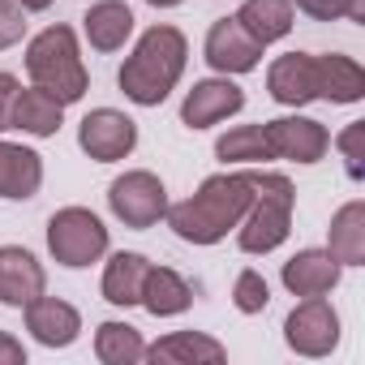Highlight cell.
Listing matches in <instances>:
<instances>
[{"label": "cell", "instance_id": "6da1fadb", "mask_svg": "<svg viewBox=\"0 0 365 365\" xmlns=\"http://www.w3.org/2000/svg\"><path fill=\"white\" fill-rule=\"evenodd\" d=\"M254 202V190H250V176L245 172H215L207 176L198 194L185 198V202H168V228L180 237V241H190V245H215L224 241L241 215L250 211Z\"/></svg>", "mask_w": 365, "mask_h": 365}, {"label": "cell", "instance_id": "7a4b0ae2", "mask_svg": "<svg viewBox=\"0 0 365 365\" xmlns=\"http://www.w3.org/2000/svg\"><path fill=\"white\" fill-rule=\"evenodd\" d=\"M185 61H190L185 35H180L176 26H168V22H155V26L142 31V39L133 43V52H129V61L120 65L116 82H120V91H125L129 103H138V108H159V103L176 91L180 73H185Z\"/></svg>", "mask_w": 365, "mask_h": 365}, {"label": "cell", "instance_id": "3957f363", "mask_svg": "<svg viewBox=\"0 0 365 365\" xmlns=\"http://www.w3.org/2000/svg\"><path fill=\"white\" fill-rule=\"evenodd\" d=\"M245 176H250L254 202H250V211L237 224V245H241V254H275L288 241V232H292L297 190H292V180L284 172L250 168Z\"/></svg>", "mask_w": 365, "mask_h": 365}, {"label": "cell", "instance_id": "277c9868", "mask_svg": "<svg viewBox=\"0 0 365 365\" xmlns=\"http://www.w3.org/2000/svg\"><path fill=\"white\" fill-rule=\"evenodd\" d=\"M26 73H31L35 86L56 95L65 108L78 103L91 91V73L82 65V48H78L73 26H43L26 43Z\"/></svg>", "mask_w": 365, "mask_h": 365}, {"label": "cell", "instance_id": "5b68a950", "mask_svg": "<svg viewBox=\"0 0 365 365\" xmlns=\"http://www.w3.org/2000/svg\"><path fill=\"white\" fill-rule=\"evenodd\" d=\"M48 254L69 271H82V267L99 262L108 254L103 220L95 211H86V207H61L48 220Z\"/></svg>", "mask_w": 365, "mask_h": 365}, {"label": "cell", "instance_id": "8992f818", "mask_svg": "<svg viewBox=\"0 0 365 365\" xmlns=\"http://www.w3.org/2000/svg\"><path fill=\"white\" fill-rule=\"evenodd\" d=\"M108 211H112L125 228H133V232L155 228V224L168 215V190H163V180H159L155 172L133 168V172L116 176L112 185H108Z\"/></svg>", "mask_w": 365, "mask_h": 365}, {"label": "cell", "instance_id": "52a82bcc", "mask_svg": "<svg viewBox=\"0 0 365 365\" xmlns=\"http://www.w3.org/2000/svg\"><path fill=\"white\" fill-rule=\"evenodd\" d=\"M284 339L297 356H331L339 348V314L327 297H301L284 318Z\"/></svg>", "mask_w": 365, "mask_h": 365}, {"label": "cell", "instance_id": "ba28073f", "mask_svg": "<svg viewBox=\"0 0 365 365\" xmlns=\"http://www.w3.org/2000/svg\"><path fill=\"white\" fill-rule=\"evenodd\" d=\"M78 146L95 159V163H116L129 159L138 146V120L116 112V108H95L82 116L78 125Z\"/></svg>", "mask_w": 365, "mask_h": 365}, {"label": "cell", "instance_id": "9c48e42d", "mask_svg": "<svg viewBox=\"0 0 365 365\" xmlns=\"http://www.w3.org/2000/svg\"><path fill=\"white\" fill-rule=\"evenodd\" d=\"M271 159H288V163H318L331 150V133L322 120L314 116H275L262 125Z\"/></svg>", "mask_w": 365, "mask_h": 365}, {"label": "cell", "instance_id": "30bf717a", "mask_svg": "<svg viewBox=\"0 0 365 365\" xmlns=\"http://www.w3.org/2000/svg\"><path fill=\"white\" fill-rule=\"evenodd\" d=\"M245 108V91L232 82V78H202L185 91V99H180V125L185 129H211L228 116H237Z\"/></svg>", "mask_w": 365, "mask_h": 365}, {"label": "cell", "instance_id": "8fae6325", "mask_svg": "<svg viewBox=\"0 0 365 365\" xmlns=\"http://www.w3.org/2000/svg\"><path fill=\"white\" fill-rule=\"evenodd\" d=\"M202 56H207V65H211L215 73L241 78V73H254V69H258L262 43L250 39V31H245L237 18H220V22H211V31H207Z\"/></svg>", "mask_w": 365, "mask_h": 365}, {"label": "cell", "instance_id": "7c38bea8", "mask_svg": "<svg viewBox=\"0 0 365 365\" xmlns=\"http://www.w3.org/2000/svg\"><path fill=\"white\" fill-rule=\"evenodd\" d=\"M43 292H48L43 262L31 250H22V245H0V305L26 309Z\"/></svg>", "mask_w": 365, "mask_h": 365}, {"label": "cell", "instance_id": "4fadbf2b", "mask_svg": "<svg viewBox=\"0 0 365 365\" xmlns=\"http://www.w3.org/2000/svg\"><path fill=\"white\" fill-rule=\"evenodd\" d=\"M267 91L284 108H305L318 99V56L309 52H284L267 69Z\"/></svg>", "mask_w": 365, "mask_h": 365}, {"label": "cell", "instance_id": "5bb4252c", "mask_svg": "<svg viewBox=\"0 0 365 365\" xmlns=\"http://www.w3.org/2000/svg\"><path fill=\"white\" fill-rule=\"evenodd\" d=\"M339 275H344V267L327 250H297L279 271V279L292 297H327L339 284Z\"/></svg>", "mask_w": 365, "mask_h": 365}, {"label": "cell", "instance_id": "9a60e30c", "mask_svg": "<svg viewBox=\"0 0 365 365\" xmlns=\"http://www.w3.org/2000/svg\"><path fill=\"white\" fill-rule=\"evenodd\" d=\"M26 331L43 348H69L82 335V314L61 297H35L26 305Z\"/></svg>", "mask_w": 365, "mask_h": 365}, {"label": "cell", "instance_id": "2e32d148", "mask_svg": "<svg viewBox=\"0 0 365 365\" xmlns=\"http://www.w3.org/2000/svg\"><path fill=\"white\" fill-rule=\"evenodd\" d=\"M39 185H43V155L0 138V198L26 202L39 194Z\"/></svg>", "mask_w": 365, "mask_h": 365}, {"label": "cell", "instance_id": "e0dca14e", "mask_svg": "<svg viewBox=\"0 0 365 365\" xmlns=\"http://www.w3.org/2000/svg\"><path fill=\"white\" fill-rule=\"evenodd\" d=\"M82 35L95 52H120L133 35V9L125 0H95L82 18Z\"/></svg>", "mask_w": 365, "mask_h": 365}, {"label": "cell", "instance_id": "ac0fdd59", "mask_svg": "<svg viewBox=\"0 0 365 365\" xmlns=\"http://www.w3.org/2000/svg\"><path fill=\"white\" fill-rule=\"evenodd\" d=\"M327 254L339 267H365V202L352 198L331 215L327 228Z\"/></svg>", "mask_w": 365, "mask_h": 365}, {"label": "cell", "instance_id": "d6986e66", "mask_svg": "<svg viewBox=\"0 0 365 365\" xmlns=\"http://www.w3.org/2000/svg\"><path fill=\"white\" fill-rule=\"evenodd\" d=\"M138 305L155 318H176V314H185L194 305V288L180 279L172 267H150L146 279H142V297Z\"/></svg>", "mask_w": 365, "mask_h": 365}, {"label": "cell", "instance_id": "ffe728a7", "mask_svg": "<svg viewBox=\"0 0 365 365\" xmlns=\"http://www.w3.org/2000/svg\"><path fill=\"white\" fill-rule=\"evenodd\" d=\"M318 99H327V103H361L365 99V69L344 52L318 56Z\"/></svg>", "mask_w": 365, "mask_h": 365}, {"label": "cell", "instance_id": "44dd1931", "mask_svg": "<svg viewBox=\"0 0 365 365\" xmlns=\"http://www.w3.org/2000/svg\"><path fill=\"white\" fill-rule=\"evenodd\" d=\"M65 125V103L56 95H48L43 86H22L18 103H14V129L31 133V138H56V129Z\"/></svg>", "mask_w": 365, "mask_h": 365}, {"label": "cell", "instance_id": "7402d4cb", "mask_svg": "<svg viewBox=\"0 0 365 365\" xmlns=\"http://www.w3.org/2000/svg\"><path fill=\"white\" fill-rule=\"evenodd\" d=\"M146 271H150V258H146V254H133V250L112 254L108 267H103V284H99V288H103V301H108V305H120V309L138 305Z\"/></svg>", "mask_w": 365, "mask_h": 365}, {"label": "cell", "instance_id": "603a6c76", "mask_svg": "<svg viewBox=\"0 0 365 365\" xmlns=\"http://www.w3.org/2000/svg\"><path fill=\"white\" fill-rule=\"evenodd\" d=\"M232 18L250 31V39H258L267 48V43L288 39V31L297 22V9H292V0H245Z\"/></svg>", "mask_w": 365, "mask_h": 365}, {"label": "cell", "instance_id": "cb8c5ba5", "mask_svg": "<svg viewBox=\"0 0 365 365\" xmlns=\"http://www.w3.org/2000/svg\"><path fill=\"white\" fill-rule=\"evenodd\" d=\"M224 356H228V348H224L220 339L202 335V331H172V335L146 344V356H142V361H180V365L211 361V365H215V361H224Z\"/></svg>", "mask_w": 365, "mask_h": 365}, {"label": "cell", "instance_id": "d4e9b609", "mask_svg": "<svg viewBox=\"0 0 365 365\" xmlns=\"http://www.w3.org/2000/svg\"><path fill=\"white\" fill-rule=\"evenodd\" d=\"M95 356L103 365H138L146 356V339L138 327L112 318V322H99V331H95Z\"/></svg>", "mask_w": 365, "mask_h": 365}, {"label": "cell", "instance_id": "484cf974", "mask_svg": "<svg viewBox=\"0 0 365 365\" xmlns=\"http://www.w3.org/2000/svg\"><path fill=\"white\" fill-rule=\"evenodd\" d=\"M215 159H224V163H245V168L271 163V146H267L262 125H232V129L215 142Z\"/></svg>", "mask_w": 365, "mask_h": 365}, {"label": "cell", "instance_id": "4316f807", "mask_svg": "<svg viewBox=\"0 0 365 365\" xmlns=\"http://www.w3.org/2000/svg\"><path fill=\"white\" fill-rule=\"evenodd\" d=\"M232 305H237L241 314H262V309L271 305V284L262 279V271L245 267V271L237 275V284H232Z\"/></svg>", "mask_w": 365, "mask_h": 365}, {"label": "cell", "instance_id": "83f0119b", "mask_svg": "<svg viewBox=\"0 0 365 365\" xmlns=\"http://www.w3.org/2000/svg\"><path fill=\"white\" fill-rule=\"evenodd\" d=\"M292 9L314 22H339V18L365 22V0H292Z\"/></svg>", "mask_w": 365, "mask_h": 365}, {"label": "cell", "instance_id": "f1b7e54d", "mask_svg": "<svg viewBox=\"0 0 365 365\" xmlns=\"http://www.w3.org/2000/svg\"><path fill=\"white\" fill-rule=\"evenodd\" d=\"M361 142H365V120H352V125L335 138V146H339L344 168H348V176H352V180H361V176H365V150H361Z\"/></svg>", "mask_w": 365, "mask_h": 365}, {"label": "cell", "instance_id": "f546056e", "mask_svg": "<svg viewBox=\"0 0 365 365\" xmlns=\"http://www.w3.org/2000/svg\"><path fill=\"white\" fill-rule=\"evenodd\" d=\"M22 35H26V9L18 0H0V52L22 43Z\"/></svg>", "mask_w": 365, "mask_h": 365}, {"label": "cell", "instance_id": "4dcf8cb0", "mask_svg": "<svg viewBox=\"0 0 365 365\" xmlns=\"http://www.w3.org/2000/svg\"><path fill=\"white\" fill-rule=\"evenodd\" d=\"M18 91H22V82H18L14 73L0 69V133L14 129V103H18Z\"/></svg>", "mask_w": 365, "mask_h": 365}, {"label": "cell", "instance_id": "1f68e13d", "mask_svg": "<svg viewBox=\"0 0 365 365\" xmlns=\"http://www.w3.org/2000/svg\"><path fill=\"white\" fill-rule=\"evenodd\" d=\"M0 365H26V348L9 331H0Z\"/></svg>", "mask_w": 365, "mask_h": 365}, {"label": "cell", "instance_id": "d6a6232c", "mask_svg": "<svg viewBox=\"0 0 365 365\" xmlns=\"http://www.w3.org/2000/svg\"><path fill=\"white\" fill-rule=\"evenodd\" d=\"M18 5H22L26 14H43V9H52V0H18Z\"/></svg>", "mask_w": 365, "mask_h": 365}, {"label": "cell", "instance_id": "836d02e7", "mask_svg": "<svg viewBox=\"0 0 365 365\" xmlns=\"http://www.w3.org/2000/svg\"><path fill=\"white\" fill-rule=\"evenodd\" d=\"M146 5H155V9H176L180 0H146Z\"/></svg>", "mask_w": 365, "mask_h": 365}]
</instances>
